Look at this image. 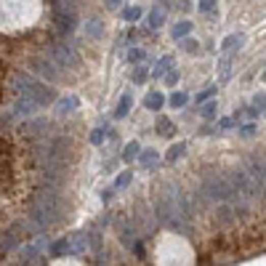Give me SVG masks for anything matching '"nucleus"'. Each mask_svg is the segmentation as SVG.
<instances>
[{
    "label": "nucleus",
    "instance_id": "nucleus-13",
    "mask_svg": "<svg viewBox=\"0 0 266 266\" xmlns=\"http://www.w3.org/2000/svg\"><path fill=\"white\" fill-rule=\"evenodd\" d=\"M163 101H165V99L160 96V94H149V96L144 99V107H146V109H155V112H157L160 107H163Z\"/></svg>",
    "mask_w": 266,
    "mask_h": 266
},
{
    "label": "nucleus",
    "instance_id": "nucleus-11",
    "mask_svg": "<svg viewBox=\"0 0 266 266\" xmlns=\"http://www.w3.org/2000/svg\"><path fill=\"white\" fill-rule=\"evenodd\" d=\"M163 21H165V8L160 6L157 11H152V14H149V27H163Z\"/></svg>",
    "mask_w": 266,
    "mask_h": 266
},
{
    "label": "nucleus",
    "instance_id": "nucleus-20",
    "mask_svg": "<svg viewBox=\"0 0 266 266\" xmlns=\"http://www.w3.org/2000/svg\"><path fill=\"white\" fill-rule=\"evenodd\" d=\"M157 128H160V133H163V136H170V133H173V125H170V120H165V117L157 120Z\"/></svg>",
    "mask_w": 266,
    "mask_h": 266
},
{
    "label": "nucleus",
    "instance_id": "nucleus-29",
    "mask_svg": "<svg viewBox=\"0 0 266 266\" xmlns=\"http://www.w3.org/2000/svg\"><path fill=\"white\" fill-rule=\"evenodd\" d=\"M213 109H216V107H213V104H208V107L202 109V114H205V117H213Z\"/></svg>",
    "mask_w": 266,
    "mask_h": 266
},
{
    "label": "nucleus",
    "instance_id": "nucleus-3",
    "mask_svg": "<svg viewBox=\"0 0 266 266\" xmlns=\"http://www.w3.org/2000/svg\"><path fill=\"white\" fill-rule=\"evenodd\" d=\"M11 85H14V91L19 96L32 99L38 107H48V104L56 101V91L51 85L40 83L38 77L27 75V72H14V75H11Z\"/></svg>",
    "mask_w": 266,
    "mask_h": 266
},
{
    "label": "nucleus",
    "instance_id": "nucleus-27",
    "mask_svg": "<svg viewBox=\"0 0 266 266\" xmlns=\"http://www.w3.org/2000/svg\"><path fill=\"white\" fill-rule=\"evenodd\" d=\"M131 181V173H120V179H117V187H125V184Z\"/></svg>",
    "mask_w": 266,
    "mask_h": 266
},
{
    "label": "nucleus",
    "instance_id": "nucleus-5",
    "mask_svg": "<svg viewBox=\"0 0 266 266\" xmlns=\"http://www.w3.org/2000/svg\"><path fill=\"white\" fill-rule=\"evenodd\" d=\"M29 69H35V75L48 80V83H62L64 80V69L56 64L48 53H40V56H32L29 59Z\"/></svg>",
    "mask_w": 266,
    "mask_h": 266
},
{
    "label": "nucleus",
    "instance_id": "nucleus-9",
    "mask_svg": "<svg viewBox=\"0 0 266 266\" xmlns=\"http://www.w3.org/2000/svg\"><path fill=\"white\" fill-rule=\"evenodd\" d=\"M35 109H40V107L32 99H27V96H19L16 104H14V114H16V117H32Z\"/></svg>",
    "mask_w": 266,
    "mask_h": 266
},
{
    "label": "nucleus",
    "instance_id": "nucleus-31",
    "mask_svg": "<svg viewBox=\"0 0 266 266\" xmlns=\"http://www.w3.org/2000/svg\"><path fill=\"white\" fill-rule=\"evenodd\" d=\"M104 6H107V8H117L120 0H104Z\"/></svg>",
    "mask_w": 266,
    "mask_h": 266
},
{
    "label": "nucleus",
    "instance_id": "nucleus-23",
    "mask_svg": "<svg viewBox=\"0 0 266 266\" xmlns=\"http://www.w3.org/2000/svg\"><path fill=\"white\" fill-rule=\"evenodd\" d=\"M16 242H19V240L14 237V232H11V234L3 240V245H0V248H3V250H11V248H16Z\"/></svg>",
    "mask_w": 266,
    "mask_h": 266
},
{
    "label": "nucleus",
    "instance_id": "nucleus-21",
    "mask_svg": "<svg viewBox=\"0 0 266 266\" xmlns=\"http://www.w3.org/2000/svg\"><path fill=\"white\" fill-rule=\"evenodd\" d=\"M123 16L128 19V21H136V19H141V8H128Z\"/></svg>",
    "mask_w": 266,
    "mask_h": 266
},
{
    "label": "nucleus",
    "instance_id": "nucleus-30",
    "mask_svg": "<svg viewBox=\"0 0 266 266\" xmlns=\"http://www.w3.org/2000/svg\"><path fill=\"white\" fill-rule=\"evenodd\" d=\"M200 8H202V11H211V8H213V0H202Z\"/></svg>",
    "mask_w": 266,
    "mask_h": 266
},
{
    "label": "nucleus",
    "instance_id": "nucleus-2",
    "mask_svg": "<svg viewBox=\"0 0 266 266\" xmlns=\"http://www.w3.org/2000/svg\"><path fill=\"white\" fill-rule=\"evenodd\" d=\"M69 152H72V144L67 141L64 136H45L35 141V160L40 165H59L67 168L69 163Z\"/></svg>",
    "mask_w": 266,
    "mask_h": 266
},
{
    "label": "nucleus",
    "instance_id": "nucleus-6",
    "mask_svg": "<svg viewBox=\"0 0 266 266\" xmlns=\"http://www.w3.org/2000/svg\"><path fill=\"white\" fill-rule=\"evenodd\" d=\"M202 194L211 200H232V187H229V179L221 176V173H208V176L202 179Z\"/></svg>",
    "mask_w": 266,
    "mask_h": 266
},
{
    "label": "nucleus",
    "instance_id": "nucleus-33",
    "mask_svg": "<svg viewBox=\"0 0 266 266\" xmlns=\"http://www.w3.org/2000/svg\"><path fill=\"white\" fill-rule=\"evenodd\" d=\"M176 80H179V72H170V75H168V83H170V85L176 83Z\"/></svg>",
    "mask_w": 266,
    "mask_h": 266
},
{
    "label": "nucleus",
    "instance_id": "nucleus-17",
    "mask_svg": "<svg viewBox=\"0 0 266 266\" xmlns=\"http://www.w3.org/2000/svg\"><path fill=\"white\" fill-rule=\"evenodd\" d=\"M104 29H101V21L94 19V21H88V38H101Z\"/></svg>",
    "mask_w": 266,
    "mask_h": 266
},
{
    "label": "nucleus",
    "instance_id": "nucleus-12",
    "mask_svg": "<svg viewBox=\"0 0 266 266\" xmlns=\"http://www.w3.org/2000/svg\"><path fill=\"white\" fill-rule=\"evenodd\" d=\"M75 107H77V99L69 96V99H62L59 104H56V112H59V114H67V112H72Z\"/></svg>",
    "mask_w": 266,
    "mask_h": 266
},
{
    "label": "nucleus",
    "instance_id": "nucleus-1",
    "mask_svg": "<svg viewBox=\"0 0 266 266\" xmlns=\"http://www.w3.org/2000/svg\"><path fill=\"white\" fill-rule=\"evenodd\" d=\"M64 216H67V202L62 197V192L53 187H43L27 205V226L32 232L59 224Z\"/></svg>",
    "mask_w": 266,
    "mask_h": 266
},
{
    "label": "nucleus",
    "instance_id": "nucleus-19",
    "mask_svg": "<svg viewBox=\"0 0 266 266\" xmlns=\"http://www.w3.org/2000/svg\"><path fill=\"white\" fill-rule=\"evenodd\" d=\"M189 29H192L189 21H181V24L173 27V38H184V35H189Z\"/></svg>",
    "mask_w": 266,
    "mask_h": 266
},
{
    "label": "nucleus",
    "instance_id": "nucleus-18",
    "mask_svg": "<svg viewBox=\"0 0 266 266\" xmlns=\"http://www.w3.org/2000/svg\"><path fill=\"white\" fill-rule=\"evenodd\" d=\"M138 152H141V146H138L136 141H131L128 146H125V152H123V157H125V160H133V157H138Z\"/></svg>",
    "mask_w": 266,
    "mask_h": 266
},
{
    "label": "nucleus",
    "instance_id": "nucleus-25",
    "mask_svg": "<svg viewBox=\"0 0 266 266\" xmlns=\"http://www.w3.org/2000/svg\"><path fill=\"white\" fill-rule=\"evenodd\" d=\"M88 248H96L99 250L101 248V237L99 234H88Z\"/></svg>",
    "mask_w": 266,
    "mask_h": 266
},
{
    "label": "nucleus",
    "instance_id": "nucleus-26",
    "mask_svg": "<svg viewBox=\"0 0 266 266\" xmlns=\"http://www.w3.org/2000/svg\"><path fill=\"white\" fill-rule=\"evenodd\" d=\"M101 138H104V131H94V133H91V141H94V144H101Z\"/></svg>",
    "mask_w": 266,
    "mask_h": 266
},
{
    "label": "nucleus",
    "instance_id": "nucleus-24",
    "mask_svg": "<svg viewBox=\"0 0 266 266\" xmlns=\"http://www.w3.org/2000/svg\"><path fill=\"white\" fill-rule=\"evenodd\" d=\"M144 80H146V69L138 67L136 72H133V83H144Z\"/></svg>",
    "mask_w": 266,
    "mask_h": 266
},
{
    "label": "nucleus",
    "instance_id": "nucleus-15",
    "mask_svg": "<svg viewBox=\"0 0 266 266\" xmlns=\"http://www.w3.org/2000/svg\"><path fill=\"white\" fill-rule=\"evenodd\" d=\"M131 104H133L131 94H125V96L120 99V104H117V117H125V114H128V109H131Z\"/></svg>",
    "mask_w": 266,
    "mask_h": 266
},
{
    "label": "nucleus",
    "instance_id": "nucleus-10",
    "mask_svg": "<svg viewBox=\"0 0 266 266\" xmlns=\"http://www.w3.org/2000/svg\"><path fill=\"white\" fill-rule=\"evenodd\" d=\"M232 208H229V205H221V208H218V213H216V221L218 224H221V226H229V224H232Z\"/></svg>",
    "mask_w": 266,
    "mask_h": 266
},
{
    "label": "nucleus",
    "instance_id": "nucleus-8",
    "mask_svg": "<svg viewBox=\"0 0 266 266\" xmlns=\"http://www.w3.org/2000/svg\"><path fill=\"white\" fill-rule=\"evenodd\" d=\"M21 136L29 138V141H38V138H45V136H51V125L48 120H27L24 125H21Z\"/></svg>",
    "mask_w": 266,
    "mask_h": 266
},
{
    "label": "nucleus",
    "instance_id": "nucleus-14",
    "mask_svg": "<svg viewBox=\"0 0 266 266\" xmlns=\"http://www.w3.org/2000/svg\"><path fill=\"white\" fill-rule=\"evenodd\" d=\"M184 152H187V144H173L168 149V160H170V163H176L179 157H184Z\"/></svg>",
    "mask_w": 266,
    "mask_h": 266
},
{
    "label": "nucleus",
    "instance_id": "nucleus-7",
    "mask_svg": "<svg viewBox=\"0 0 266 266\" xmlns=\"http://www.w3.org/2000/svg\"><path fill=\"white\" fill-rule=\"evenodd\" d=\"M53 27L59 38H69L77 27V16H75V8H62V11H53Z\"/></svg>",
    "mask_w": 266,
    "mask_h": 266
},
{
    "label": "nucleus",
    "instance_id": "nucleus-16",
    "mask_svg": "<svg viewBox=\"0 0 266 266\" xmlns=\"http://www.w3.org/2000/svg\"><path fill=\"white\" fill-rule=\"evenodd\" d=\"M157 163V152L155 149H146V152H141V165L144 168H152Z\"/></svg>",
    "mask_w": 266,
    "mask_h": 266
},
{
    "label": "nucleus",
    "instance_id": "nucleus-32",
    "mask_svg": "<svg viewBox=\"0 0 266 266\" xmlns=\"http://www.w3.org/2000/svg\"><path fill=\"white\" fill-rule=\"evenodd\" d=\"M184 48H187V51H194V48H197V43H194V40H187V43H184Z\"/></svg>",
    "mask_w": 266,
    "mask_h": 266
},
{
    "label": "nucleus",
    "instance_id": "nucleus-4",
    "mask_svg": "<svg viewBox=\"0 0 266 266\" xmlns=\"http://www.w3.org/2000/svg\"><path fill=\"white\" fill-rule=\"evenodd\" d=\"M51 56V59L59 64L62 69H80V53H77V48L72 43H69L67 38H62V40H56V43H51L48 45V51H45Z\"/></svg>",
    "mask_w": 266,
    "mask_h": 266
},
{
    "label": "nucleus",
    "instance_id": "nucleus-28",
    "mask_svg": "<svg viewBox=\"0 0 266 266\" xmlns=\"http://www.w3.org/2000/svg\"><path fill=\"white\" fill-rule=\"evenodd\" d=\"M141 59H144L141 51H131V62H141Z\"/></svg>",
    "mask_w": 266,
    "mask_h": 266
},
{
    "label": "nucleus",
    "instance_id": "nucleus-22",
    "mask_svg": "<svg viewBox=\"0 0 266 266\" xmlns=\"http://www.w3.org/2000/svg\"><path fill=\"white\" fill-rule=\"evenodd\" d=\"M184 104H187V96L184 94H173L170 96V107H184Z\"/></svg>",
    "mask_w": 266,
    "mask_h": 266
}]
</instances>
